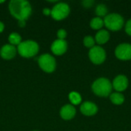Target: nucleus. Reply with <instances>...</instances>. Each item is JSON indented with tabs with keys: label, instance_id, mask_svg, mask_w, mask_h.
Masks as SVG:
<instances>
[{
	"label": "nucleus",
	"instance_id": "nucleus-1",
	"mask_svg": "<svg viewBox=\"0 0 131 131\" xmlns=\"http://www.w3.org/2000/svg\"><path fill=\"white\" fill-rule=\"evenodd\" d=\"M8 8L10 13L18 21H25L31 13V6L25 0H12Z\"/></svg>",
	"mask_w": 131,
	"mask_h": 131
},
{
	"label": "nucleus",
	"instance_id": "nucleus-2",
	"mask_svg": "<svg viewBox=\"0 0 131 131\" xmlns=\"http://www.w3.org/2000/svg\"><path fill=\"white\" fill-rule=\"evenodd\" d=\"M112 84L104 78L97 79L92 84V90L95 94L100 97H107L112 91Z\"/></svg>",
	"mask_w": 131,
	"mask_h": 131
},
{
	"label": "nucleus",
	"instance_id": "nucleus-3",
	"mask_svg": "<svg viewBox=\"0 0 131 131\" xmlns=\"http://www.w3.org/2000/svg\"><path fill=\"white\" fill-rule=\"evenodd\" d=\"M39 46L37 42L31 40H27L21 42L18 45V51L21 57L31 58L37 54Z\"/></svg>",
	"mask_w": 131,
	"mask_h": 131
},
{
	"label": "nucleus",
	"instance_id": "nucleus-4",
	"mask_svg": "<svg viewBox=\"0 0 131 131\" xmlns=\"http://www.w3.org/2000/svg\"><path fill=\"white\" fill-rule=\"evenodd\" d=\"M104 23L109 30L118 31L123 27L124 21V18L121 15L117 13H112L105 16Z\"/></svg>",
	"mask_w": 131,
	"mask_h": 131
},
{
	"label": "nucleus",
	"instance_id": "nucleus-5",
	"mask_svg": "<svg viewBox=\"0 0 131 131\" xmlns=\"http://www.w3.org/2000/svg\"><path fill=\"white\" fill-rule=\"evenodd\" d=\"M38 64L40 68L45 72L51 73L55 70L56 61L53 56L49 54H44L41 55L38 59Z\"/></svg>",
	"mask_w": 131,
	"mask_h": 131
},
{
	"label": "nucleus",
	"instance_id": "nucleus-6",
	"mask_svg": "<svg viewBox=\"0 0 131 131\" xmlns=\"http://www.w3.org/2000/svg\"><path fill=\"white\" fill-rule=\"evenodd\" d=\"M70 12V8L68 4L64 2H60L55 5L51 10V15L55 20H62L65 18Z\"/></svg>",
	"mask_w": 131,
	"mask_h": 131
},
{
	"label": "nucleus",
	"instance_id": "nucleus-7",
	"mask_svg": "<svg viewBox=\"0 0 131 131\" xmlns=\"http://www.w3.org/2000/svg\"><path fill=\"white\" fill-rule=\"evenodd\" d=\"M89 58L94 64H100L105 61L106 52L101 47L94 46L89 51Z\"/></svg>",
	"mask_w": 131,
	"mask_h": 131
},
{
	"label": "nucleus",
	"instance_id": "nucleus-8",
	"mask_svg": "<svg viewBox=\"0 0 131 131\" xmlns=\"http://www.w3.org/2000/svg\"><path fill=\"white\" fill-rule=\"evenodd\" d=\"M115 55L121 60H130L131 45L127 43L119 45L115 50Z\"/></svg>",
	"mask_w": 131,
	"mask_h": 131
},
{
	"label": "nucleus",
	"instance_id": "nucleus-9",
	"mask_svg": "<svg viewBox=\"0 0 131 131\" xmlns=\"http://www.w3.org/2000/svg\"><path fill=\"white\" fill-rule=\"evenodd\" d=\"M52 52L56 55H61L66 52L68 49V44L65 40L57 39L55 40L51 47Z\"/></svg>",
	"mask_w": 131,
	"mask_h": 131
},
{
	"label": "nucleus",
	"instance_id": "nucleus-10",
	"mask_svg": "<svg viewBox=\"0 0 131 131\" xmlns=\"http://www.w3.org/2000/svg\"><path fill=\"white\" fill-rule=\"evenodd\" d=\"M112 86L116 91H117L119 92L124 91V90L127 89V88L128 86L127 78L126 76H124V75H118V76H117L114 78V81H113Z\"/></svg>",
	"mask_w": 131,
	"mask_h": 131
},
{
	"label": "nucleus",
	"instance_id": "nucleus-11",
	"mask_svg": "<svg viewBox=\"0 0 131 131\" xmlns=\"http://www.w3.org/2000/svg\"><path fill=\"white\" fill-rule=\"evenodd\" d=\"M17 52V49L14 45H5L0 50V55L2 58L6 60H10L13 58Z\"/></svg>",
	"mask_w": 131,
	"mask_h": 131
},
{
	"label": "nucleus",
	"instance_id": "nucleus-12",
	"mask_svg": "<svg viewBox=\"0 0 131 131\" xmlns=\"http://www.w3.org/2000/svg\"><path fill=\"white\" fill-rule=\"evenodd\" d=\"M97 107L95 104L86 101L81 105V112L85 116H93L97 112Z\"/></svg>",
	"mask_w": 131,
	"mask_h": 131
},
{
	"label": "nucleus",
	"instance_id": "nucleus-13",
	"mask_svg": "<svg viewBox=\"0 0 131 131\" xmlns=\"http://www.w3.org/2000/svg\"><path fill=\"white\" fill-rule=\"evenodd\" d=\"M76 114L74 107L71 104H66L61 107L60 111V115L64 120H71L74 118Z\"/></svg>",
	"mask_w": 131,
	"mask_h": 131
},
{
	"label": "nucleus",
	"instance_id": "nucleus-14",
	"mask_svg": "<svg viewBox=\"0 0 131 131\" xmlns=\"http://www.w3.org/2000/svg\"><path fill=\"white\" fill-rule=\"evenodd\" d=\"M110 38V34L106 30H101L99 31L95 37L96 41L100 44V45H103L105 44Z\"/></svg>",
	"mask_w": 131,
	"mask_h": 131
},
{
	"label": "nucleus",
	"instance_id": "nucleus-15",
	"mask_svg": "<svg viewBox=\"0 0 131 131\" xmlns=\"http://www.w3.org/2000/svg\"><path fill=\"white\" fill-rule=\"evenodd\" d=\"M111 102L116 105H121L124 102V97L121 93H113L110 96Z\"/></svg>",
	"mask_w": 131,
	"mask_h": 131
},
{
	"label": "nucleus",
	"instance_id": "nucleus-16",
	"mask_svg": "<svg viewBox=\"0 0 131 131\" xmlns=\"http://www.w3.org/2000/svg\"><path fill=\"white\" fill-rule=\"evenodd\" d=\"M104 25V20H102L101 17H95L92 18L90 23V25L93 29H100L103 27Z\"/></svg>",
	"mask_w": 131,
	"mask_h": 131
},
{
	"label": "nucleus",
	"instance_id": "nucleus-17",
	"mask_svg": "<svg viewBox=\"0 0 131 131\" xmlns=\"http://www.w3.org/2000/svg\"><path fill=\"white\" fill-rule=\"evenodd\" d=\"M8 41L11 43L12 45H18L21 42V37L20 35H18L16 32H13L9 35L8 36Z\"/></svg>",
	"mask_w": 131,
	"mask_h": 131
},
{
	"label": "nucleus",
	"instance_id": "nucleus-18",
	"mask_svg": "<svg viewBox=\"0 0 131 131\" xmlns=\"http://www.w3.org/2000/svg\"><path fill=\"white\" fill-rule=\"evenodd\" d=\"M69 100L71 102L72 104H79L81 101V95L75 91H72L69 94Z\"/></svg>",
	"mask_w": 131,
	"mask_h": 131
},
{
	"label": "nucleus",
	"instance_id": "nucleus-19",
	"mask_svg": "<svg viewBox=\"0 0 131 131\" xmlns=\"http://www.w3.org/2000/svg\"><path fill=\"white\" fill-rule=\"evenodd\" d=\"M96 14L98 16H104L107 13V8L105 5L99 4L96 8Z\"/></svg>",
	"mask_w": 131,
	"mask_h": 131
},
{
	"label": "nucleus",
	"instance_id": "nucleus-20",
	"mask_svg": "<svg viewBox=\"0 0 131 131\" xmlns=\"http://www.w3.org/2000/svg\"><path fill=\"white\" fill-rule=\"evenodd\" d=\"M84 45L88 48H93L94 45V39L93 37L88 35L84 38Z\"/></svg>",
	"mask_w": 131,
	"mask_h": 131
},
{
	"label": "nucleus",
	"instance_id": "nucleus-21",
	"mask_svg": "<svg viewBox=\"0 0 131 131\" xmlns=\"http://www.w3.org/2000/svg\"><path fill=\"white\" fill-rule=\"evenodd\" d=\"M57 35L58 37V39H61V40H64V38H66L67 36V32L63 28H61L58 31V33H57Z\"/></svg>",
	"mask_w": 131,
	"mask_h": 131
},
{
	"label": "nucleus",
	"instance_id": "nucleus-22",
	"mask_svg": "<svg viewBox=\"0 0 131 131\" xmlns=\"http://www.w3.org/2000/svg\"><path fill=\"white\" fill-rule=\"evenodd\" d=\"M125 30H126V32L131 35V19H130L127 24H126V28H125Z\"/></svg>",
	"mask_w": 131,
	"mask_h": 131
},
{
	"label": "nucleus",
	"instance_id": "nucleus-23",
	"mask_svg": "<svg viewBox=\"0 0 131 131\" xmlns=\"http://www.w3.org/2000/svg\"><path fill=\"white\" fill-rule=\"evenodd\" d=\"M82 3H83V5H84V7H86V8H90V7H91V5H93L94 1H92V0H85V1H84Z\"/></svg>",
	"mask_w": 131,
	"mask_h": 131
},
{
	"label": "nucleus",
	"instance_id": "nucleus-24",
	"mask_svg": "<svg viewBox=\"0 0 131 131\" xmlns=\"http://www.w3.org/2000/svg\"><path fill=\"white\" fill-rule=\"evenodd\" d=\"M43 14H45V15H51V10L48 8H45L43 9Z\"/></svg>",
	"mask_w": 131,
	"mask_h": 131
},
{
	"label": "nucleus",
	"instance_id": "nucleus-25",
	"mask_svg": "<svg viewBox=\"0 0 131 131\" xmlns=\"http://www.w3.org/2000/svg\"><path fill=\"white\" fill-rule=\"evenodd\" d=\"M18 25L20 27H24L25 25V21H18Z\"/></svg>",
	"mask_w": 131,
	"mask_h": 131
},
{
	"label": "nucleus",
	"instance_id": "nucleus-26",
	"mask_svg": "<svg viewBox=\"0 0 131 131\" xmlns=\"http://www.w3.org/2000/svg\"><path fill=\"white\" fill-rule=\"evenodd\" d=\"M4 28H5V25H4V24H3L2 21H0V33L3 31Z\"/></svg>",
	"mask_w": 131,
	"mask_h": 131
},
{
	"label": "nucleus",
	"instance_id": "nucleus-27",
	"mask_svg": "<svg viewBox=\"0 0 131 131\" xmlns=\"http://www.w3.org/2000/svg\"><path fill=\"white\" fill-rule=\"evenodd\" d=\"M2 2H4V1H0V3H2Z\"/></svg>",
	"mask_w": 131,
	"mask_h": 131
}]
</instances>
